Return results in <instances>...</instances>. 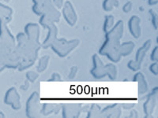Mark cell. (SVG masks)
<instances>
[{
    "mask_svg": "<svg viewBox=\"0 0 158 118\" xmlns=\"http://www.w3.org/2000/svg\"><path fill=\"white\" fill-rule=\"evenodd\" d=\"M56 109V105L52 102H44L42 104L41 109H40V113L44 116H48L51 114Z\"/></svg>",
    "mask_w": 158,
    "mask_h": 118,
    "instance_id": "cell-21",
    "label": "cell"
},
{
    "mask_svg": "<svg viewBox=\"0 0 158 118\" xmlns=\"http://www.w3.org/2000/svg\"><path fill=\"white\" fill-rule=\"evenodd\" d=\"M40 95L37 91L32 92L25 102V116L27 117H36L39 111Z\"/></svg>",
    "mask_w": 158,
    "mask_h": 118,
    "instance_id": "cell-5",
    "label": "cell"
},
{
    "mask_svg": "<svg viewBox=\"0 0 158 118\" xmlns=\"http://www.w3.org/2000/svg\"><path fill=\"white\" fill-rule=\"evenodd\" d=\"M147 3L149 6H155L158 3V0H147Z\"/></svg>",
    "mask_w": 158,
    "mask_h": 118,
    "instance_id": "cell-35",
    "label": "cell"
},
{
    "mask_svg": "<svg viewBox=\"0 0 158 118\" xmlns=\"http://www.w3.org/2000/svg\"><path fill=\"white\" fill-rule=\"evenodd\" d=\"M93 67L90 69V74L94 79L101 80L108 77L110 80L114 81L117 77V69L113 63L104 65L100 56L94 54L92 57Z\"/></svg>",
    "mask_w": 158,
    "mask_h": 118,
    "instance_id": "cell-3",
    "label": "cell"
},
{
    "mask_svg": "<svg viewBox=\"0 0 158 118\" xmlns=\"http://www.w3.org/2000/svg\"><path fill=\"white\" fill-rule=\"evenodd\" d=\"M61 81V76L59 75L58 73H53L52 74V76H51L50 79L48 80V81H50V82H56V81Z\"/></svg>",
    "mask_w": 158,
    "mask_h": 118,
    "instance_id": "cell-32",
    "label": "cell"
},
{
    "mask_svg": "<svg viewBox=\"0 0 158 118\" xmlns=\"http://www.w3.org/2000/svg\"><path fill=\"white\" fill-rule=\"evenodd\" d=\"M10 1V0H5V2H9Z\"/></svg>",
    "mask_w": 158,
    "mask_h": 118,
    "instance_id": "cell-37",
    "label": "cell"
},
{
    "mask_svg": "<svg viewBox=\"0 0 158 118\" xmlns=\"http://www.w3.org/2000/svg\"><path fill=\"white\" fill-rule=\"evenodd\" d=\"M124 32V24L119 20L114 24L111 29L105 32V39L99 49V54L106 56L111 62L117 63L121 60L118 53V46L120 44Z\"/></svg>",
    "mask_w": 158,
    "mask_h": 118,
    "instance_id": "cell-1",
    "label": "cell"
},
{
    "mask_svg": "<svg viewBox=\"0 0 158 118\" xmlns=\"http://www.w3.org/2000/svg\"><path fill=\"white\" fill-rule=\"evenodd\" d=\"M60 18H61V14L58 10L57 8L55 7L40 17L39 25L44 29H47L51 25L58 23Z\"/></svg>",
    "mask_w": 158,
    "mask_h": 118,
    "instance_id": "cell-6",
    "label": "cell"
},
{
    "mask_svg": "<svg viewBox=\"0 0 158 118\" xmlns=\"http://www.w3.org/2000/svg\"><path fill=\"white\" fill-rule=\"evenodd\" d=\"M49 60H50L49 55H44L41 57H40L38 60L37 66H36V71L38 73H41L46 70L49 64Z\"/></svg>",
    "mask_w": 158,
    "mask_h": 118,
    "instance_id": "cell-20",
    "label": "cell"
},
{
    "mask_svg": "<svg viewBox=\"0 0 158 118\" xmlns=\"http://www.w3.org/2000/svg\"><path fill=\"white\" fill-rule=\"evenodd\" d=\"M149 70L151 73L154 76L158 75V63L157 61H155V62H153L152 64L149 65Z\"/></svg>",
    "mask_w": 158,
    "mask_h": 118,
    "instance_id": "cell-28",
    "label": "cell"
},
{
    "mask_svg": "<svg viewBox=\"0 0 158 118\" xmlns=\"http://www.w3.org/2000/svg\"><path fill=\"white\" fill-rule=\"evenodd\" d=\"M157 98H158V88H153V90L149 92L147 98H146V101L144 102L143 106V112L146 115V117L150 116L153 114V111H154L155 107L157 103Z\"/></svg>",
    "mask_w": 158,
    "mask_h": 118,
    "instance_id": "cell-8",
    "label": "cell"
},
{
    "mask_svg": "<svg viewBox=\"0 0 158 118\" xmlns=\"http://www.w3.org/2000/svg\"><path fill=\"white\" fill-rule=\"evenodd\" d=\"M121 115V106L118 103H113L101 109L100 117H119Z\"/></svg>",
    "mask_w": 158,
    "mask_h": 118,
    "instance_id": "cell-14",
    "label": "cell"
},
{
    "mask_svg": "<svg viewBox=\"0 0 158 118\" xmlns=\"http://www.w3.org/2000/svg\"><path fill=\"white\" fill-rule=\"evenodd\" d=\"M39 77V73L35 71H28L25 73V78L29 82L34 83Z\"/></svg>",
    "mask_w": 158,
    "mask_h": 118,
    "instance_id": "cell-26",
    "label": "cell"
},
{
    "mask_svg": "<svg viewBox=\"0 0 158 118\" xmlns=\"http://www.w3.org/2000/svg\"><path fill=\"white\" fill-rule=\"evenodd\" d=\"M4 102L15 110H19L22 108L21 97L16 88H11L6 92Z\"/></svg>",
    "mask_w": 158,
    "mask_h": 118,
    "instance_id": "cell-9",
    "label": "cell"
},
{
    "mask_svg": "<svg viewBox=\"0 0 158 118\" xmlns=\"http://www.w3.org/2000/svg\"><path fill=\"white\" fill-rule=\"evenodd\" d=\"M151 44H152L151 39H147V40H146V41L145 42L138 50H137L135 57V61H136L138 64L142 65V62H143L144 61V58L146 57L147 52L149 51V50L150 49Z\"/></svg>",
    "mask_w": 158,
    "mask_h": 118,
    "instance_id": "cell-17",
    "label": "cell"
},
{
    "mask_svg": "<svg viewBox=\"0 0 158 118\" xmlns=\"http://www.w3.org/2000/svg\"><path fill=\"white\" fill-rule=\"evenodd\" d=\"M32 2L33 3L32 6V12L40 17L56 7L52 0H32Z\"/></svg>",
    "mask_w": 158,
    "mask_h": 118,
    "instance_id": "cell-10",
    "label": "cell"
},
{
    "mask_svg": "<svg viewBox=\"0 0 158 118\" xmlns=\"http://www.w3.org/2000/svg\"><path fill=\"white\" fill-rule=\"evenodd\" d=\"M80 43L79 39H67L65 38L56 39L51 45V49L59 57L68 56L74 50H75Z\"/></svg>",
    "mask_w": 158,
    "mask_h": 118,
    "instance_id": "cell-4",
    "label": "cell"
},
{
    "mask_svg": "<svg viewBox=\"0 0 158 118\" xmlns=\"http://www.w3.org/2000/svg\"><path fill=\"white\" fill-rule=\"evenodd\" d=\"M0 117H4V114L2 112H0Z\"/></svg>",
    "mask_w": 158,
    "mask_h": 118,
    "instance_id": "cell-36",
    "label": "cell"
},
{
    "mask_svg": "<svg viewBox=\"0 0 158 118\" xmlns=\"http://www.w3.org/2000/svg\"><path fill=\"white\" fill-rule=\"evenodd\" d=\"M12 9L7 6L0 3V22L9 23L12 18Z\"/></svg>",
    "mask_w": 158,
    "mask_h": 118,
    "instance_id": "cell-19",
    "label": "cell"
},
{
    "mask_svg": "<svg viewBox=\"0 0 158 118\" xmlns=\"http://www.w3.org/2000/svg\"><path fill=\"white\" fill-rule=\"evenodd\" d=\"M24 33L29 41L33 43H40V28L37 24L29 22L24 27Z\"/></svg>",
    "mask_w": 158,
    "mask_h": 118,
    "instance_id": "cell-11",
    "label": "cell"
},
{
    "mask_svg": "<svg viewBox=\"0 0 158 118\" xmlns=\"http://www.w3.org/2000/svg\"><path fill=\"white\" fill-rule=\"evenodd\" d=\"M100 112H101V107H100V106L96 103L92 104L91 106H90L89 109L88 110L86 117L88 118L97 117V116H99Z\"/></svg>",
    "mask_w": 158,
    "mask_h": 118,
    "instance_id": "cell-23",
    "label": "cell"
},
{
    "mask_svg": "<svg viewBox=\"0 0 158 118\" xmlns=\"http://www.w3.org/2000/svg\"><path fill=\"white\" fill-rule=\"evenodd\" d=\"M118 6L117 0H104L102 2V8L104 11L110 12Z\"/></svg>",
    "mask_w": 158,
    "mask_h": 118,
    "instance_id": "cell-24",
    "label": "cell"
},
{
    "mask_svg": "<svg viewBox=\"0 0 158 118\" xmlns=\"http://www.w3.org/2000/svg\"><path fill=\"white\" fill-rule=\"evenodd\" d=\"M149 14L151 17V22H152V25H153V29L155 30H157L158 29V17L157 14L153 10H149Z\"/></svg>",
    "mask_w": 158,
    "mask_h": 118,
    "instance_id": "cell-25",
    "label": "cell"
},
{
    "mask_svg": "<svg viewBox=\"0 0 158 118\" xmlns=\"http://www.w3.org/2000/svg\"><path fill=\"white\" fill-rule=\"evenodd\" d=\"M133 81L138 83V91L139 95H144L147 93L149 91V84L142 73L137 72L134 75Z\"/></svg>",
    "mask_w": 158,
    "mask_h": 118,
    "instance_id": "cell-16",
    "label": "cell"
},
{
    "mask_svg": "<svg viewBox=\"0 0 158 118\" xmlns=\"http://www.w3.org/2000/svg\"><path fill=\"white\" fill-rule=\"evenodd\" d=\"M135 48V43L132 41H126L119 44L118 53L121 57H127L133 52Z\"/></svg>",
    "mask_w": 158,
    "mask_h": 118,
    "instance_id": "cell-18",
    "label": "cell"
},
{
    "mask_svg": "<svg viewBox=\"0 0 158 118\" xmlns=\"http://www.w3.org/2000/svg\"><path fill=\"white\" fill-rule=\"evenodd\" d=\"M127 66L130 70L133 72H138L141 69V65L138 64L135 60H131L128 61Z\"/></svg>",
    "mask_w": 158,
    "mask_h": 118,
    "instance_id": "cell-27",
    "label": "cell"
},
{
    "mask_svg": "<svg viewBox=\"0 0 158 118\" xmlns=\"http://www.w3.org/2000/svg\"><path fill=\"white\" fill-rule=\"evenodd\" d=\"M48 32L46 35V37L44 39L43 43H41V48L48 49L51 47V45L53 43V42L57 39L58 36V28L56 24L51 25L49 27L47 28Z\"/></svg>",
    "mask_w": 158,
    "mask_h": 118,
    "instance_id": "cell-15",
    "label": "cell"
},
{
    "mask_svg": "<svg viewBox=\"0 0 158 118\" xmlns=\"http://www.w3.org/2000/svg\"><path fill=\"white\" fill-rule=\"evenodd\" d=\"M132 7H133V4H132V2H131V1H128V2H127L123 6L122 10L124 13L127 14V13L131 12V10H132Z\"/></svg>",
    "mask_w": 158,
    "mask_h": 118,
    "instance_id": "cell-30",
    "label": "cell"
},
{
    "mask_svg": "<svg viewBox=\"0 0 158 118\" xmlns=\"http://www.w3.org/2000/svg\"><path fill=\"white\" fill-rule=\"evenodd\" d=\"M62 15L65 22L70 26H74L77 23V15L74 6L70 1H64L62 6Z\"/></svg>",
    "mask_w": 158,
    "mask_h": 118,
    "instance_id": "cell-7",
    "label": "cell"
},
{
    "mask_svg": "<svg viewBox=\"0 0 158 118\" xmlns=\"http://www.w3.org/2000/svg\"><path fill=\"white\" fill-rule=\"evenodd\" d=\"M54 6H56L57 9H60L62 8L63 5V2H64V0H52Z\"/></svg>",
    "mask_w": 158,
    "mask_h": 118,
    "instance_id": "cell-33",
    "label": "cell"
},
{
    "mask_svg": "<svg viewBox=\"0 0 158 118\" xmlns=\"http://www.w3.org/2000/svg\"><path fill=\"white\" fill-rule=\"evenodd\" d=\"M150 60L153 62L158 61V47L156 46L153 49V50L151 51L150 54Z\"/></svg>",
    "mask_w": 158,
    "mask_h": 118,
    "instance_id": "cell-29",
    "label": "cell"
},
{
    "mask_svg": "<svg viewBox=\"0 0 158 118\" xmlns=\"http://www.w3.org/2000/svg\"><path fill=\"white\" fill-rule=\"evenodd\" d=\"M114 24H115V18H114V17L112 15H106V16L104 17V24H103V32L104 33L108 32L109 29L112 28Z\"/></svg>",
    "mask_w": 158,
    "mask_h": 118,
    "instance_id": "cell-22",
    "label": "cell"
},
{
    "mask_svg": "<svg viewBox=\"0 0 158 118\" xmlns=\"http://www.w3.org/2000/svg\"><path fill=\"white\" fill-rule=\"evenodd\" d=\"M77 71H78V69H77V66H72L70 70V73H69V76H68L69 79H70V80H73V79H74Z\"/></svg>",
    "mask_w": 158,
    "mask_h": 118,
    "instance_id": "cell-31",
    "label": "cell"
},
{
    "mask_svg": "<svg viewBox=\"0 0 158 118\" xmlns=\"http://www.w3.org/2000/svg\"><path fill=\"white\" fill-rule=\"evenodd\" d=\"M120 106L121 107H123V109H130L131 108H132L134 106H135V104H134L133 102H124V103H123L122 105H120Z\"/></svg>",
    "mask_w": 158,
    "mask_h": 118,
    "instance_id": "cell-34",
    "label": "cell"
},
{
    "mask_svg": "<svg viewBox=\"0 0 158 118\" xmlns=\"http://www.w3.org/2000/svg\"><path fill=\"white\" fill-rule=\"evenodd\" d=\"M127 28L129 32L135 39H138L142 35V27H141V19L137 15L131 16L128 20Z\"/></svg>",
    "mask_w": 158,
    "mask_h": 118,
    "instance_id": "cell-12",
    "label": "cell"
},
{
    "mask_svg": "<svg viewBox=\"0 0 158 118\" xmlns=\"http://www.w3.org/2000/svg\"><path fill=\"white\" fill-rule=\"evenodd\" d=\"M16 41L18 43L16 49L22 59L18 69L25 71L34 65L37 58L38 51L41 48V43L29 41L24 32H19L17 35Z\"/></svg>",
    "mask_w": 158,
    "mask_h": 118,
    "instance_id": "cell-2",
    "label": "cell"
},
{
    "mask_svg": "<svg viewBox=\"0 0 158 118\" xmlns=\"http://www.w3.org/2000/svg\"><path fill=\"white\" fill-rule=\"evenodd\" d=\"M81 111V104L67 103L62 107V116L64 118L77 117Z\"/></svg>",
    "mask_w": 158,
    "mask_h": 118,
    "instance_id": "cell-13",
    "label": "cell"
}]
</instances>
